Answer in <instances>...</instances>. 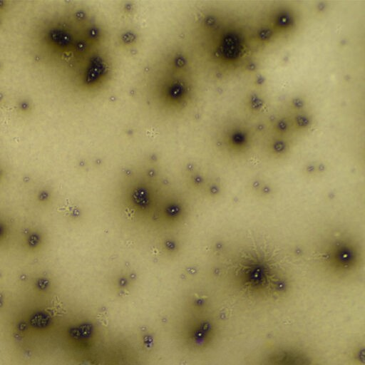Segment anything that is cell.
<instances>
[{
  "label": "cell",
  "instance_id": "cell-1",
  "mask_svg": "<svg viewBox=\"0 0 365 365\" xmlns=\"http://www.w3.org/2000/svg\"><path fill=\"white\" fill-rule=\"evenodd\" d=\"M227 273L231 289L253 302H279L291 289L285 268L265 249L255 245L232 247Z\"/></svg>",
  "mask_w": 365,
  "mask_h": 365
},
{
  "label": "cell",
  "instance_id": "cell-2",
  "mask_svg": "<svg viewBox=\"0 0 365 365\" xmlns=\"http://www.w3.org/2000/svg\"><path fill=\"white\" fill-rule=\"evenodd\" d=\"M193 80L187 58L180 51H167L145 75L144 91L148 103L163 114H180L193 95Z\"/></svg>",
  "mask_w": 365,
  "mask_h": 365
},
{
  "label": "cell",
  "instance_id": "cell-3",
  "mask_svg": "<svg viewBox=\"0 0 365 365\" xmlns=\"http://www.w3.org/2000/svg\"><path fill=\"white\" fill-rule=\"evenodd\" d=\"M316 266L326 277L335 281H348L363 266L364 252L359 240L347 232H332L324 236L316 247Z\"/></svg>",
  "mask_w": 365,
  "mask_h": 365
},
{
  "label": "cell",
  "instance_id": "cell-4",
  "mask_svg": "<svg viewBox=\"0 0 365 365\" xmlns=\"http://www.w3.org/2000/svg\"><path fill=\"white\" fill-rule=\"evenodd\" d=\"M260 365H318L312 356L302 349L291 345H281L267 352Z\"/></svg>",
  "mask_w": 365,
  "mask_h": 365
},
{
  "label": "cell",
  "instance_id": "cell-5",
  "mask_svg": "<svg viewBox=\"0 0 365 365\" xmlns=\"http://www.w3.org/2000/svg\"><path fill=\"white\" fill-rule=\"evenodd\" d=\"M247 190L251 195L260 200H268L274 197L276 189L274 185L267 179L256 177L250 180Z\"/></svg>",
  "mask_w": 365,
  "mask_h": 365
},
{
  "label": "cell",
  "instance_id": "cell-6",
  "mask_svg": "<svg viewBox=\"0 0 365 365\" xmlns=\"http://www.w3.org/2000/svg\"><path fill=\"white\" fill-rule=\"evenodd\" d=\"M364 344L359 341L354 344L349 350L346 356L348 365H364Z\"/></svg>",
  "mask_w": 365,
  "mask_h": 365
},
{
  "label": "cell",
  "instance_id": "cell-7",
  "mask_svg": "<svg viewBox=\"0 0 365 365\" xmlns=\"http://www.w3.org/2000/svg\"><path fill=\"white\" fill-rule=\"evenodd\" d=\"M325 172V166L322 164L314 163L304 168V173L309 178H318Z\"/></svg>",
  "mask_w": 365,
  "mask_h": 365
}]
</instances>
